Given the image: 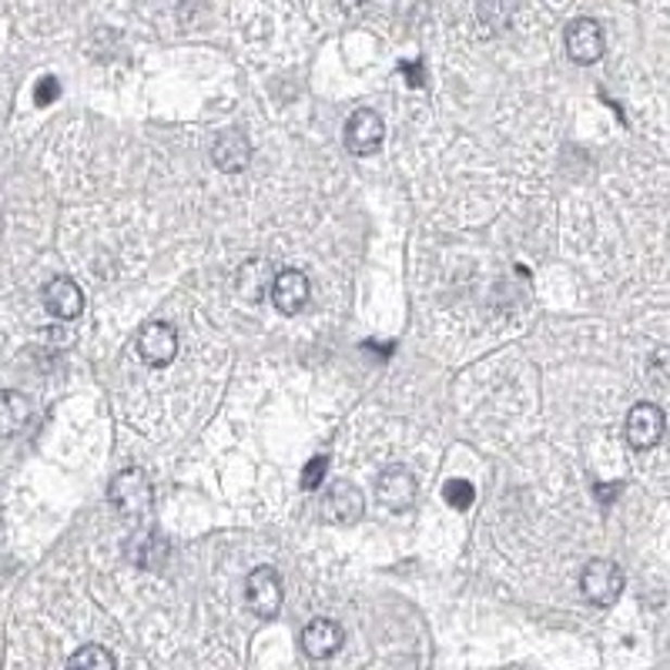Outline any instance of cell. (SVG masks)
<instances>
[{
    "instance_id": "cell-1",
    "label": "cell",
    "mask_w": 670,
    "mask_h": 670,
    "mask_svg": "<svg viewBox=\"0 0 670 670\" xmlns=\"http://www.w3.org/2000/svg\"><path fill=\"white\" fill-rule=\"evenodd\" d=\"M108 500L114 509H122L128 517H141L151 509V483H148V472L144 469H122L108 486Z\"/></svg>"
},
{
    "instance_id": "cell-3",
    "label": "cell",
    "mask_w": 670,
    "mask_h": 670,
    "mask_svg": "<svg viewBox=\"0 0 670 670\" xmlns=\"http://www.w3.org/2000/svg\"><path fill=\"white\" fill-rule=\"evenodd\" d=\"M282 577L275 573L271 567H258L249 573L245 580V604L255 617H265L271 620L275 614L282 610Z\"/></svg>"
},
{
    "instance_id": "cell-4",
    "label": "cell",
    "mask_w": 670,
    "mask_h": 670,
    "mask_svg": "<svg viewBox=\"0 0 670 670\" xmlns=\"http://www.w3.org/2000/svg\"><path fill=\"white\" fill-rule=\"evenodd\" d=\"M135 349L148 366H168L178 356V332L168 323H144L135 336Z\"/></svg>"
},
{
    "instance_id": "cell-23",
    "label": "cell",
    "mask_w": 670,
    "mask_h": 670,
    "mask_svg": "<svg viewBox=\"0 0 670 670\" xmlns=\"http://www.w3.org/2000/svg\"><path fill=\"white\" fill-rule=\"evenodd\" d=\"M0 520H4V506H0Z\"/></svg>"
},
{
    "instance_id": "cell-13",
    "label": "cell",
    "mask_w": 670,
    "mask_h": 670,
    "mask_svg": "<svg viewBox=\"0 0 670 670\" xmlns=\"http://www.w3.org/2000/svg\"><path fill=\"white\" fill-rule=\"evenodd\" d=\"M366 509V496L359 486L352 483H336L329 493H326V520L332 523H356Z\"/></svg>"
},
{
    "instance_id": "cell-9",
    "label": "cell",
    "mask_w": 670,
    "mask_h": 670,
    "mask_svg": "<svg viewBox=\"0 0 670 670\" xmlns=\"http://www.w3.org/2000/svg\"><path fill=\"white\" fill-rule=\"evenodd\" d=\"M45 308L54 315V319H61V323H74L77 315H81V308H85L81 286H77L74 279H67V275H58V279H51L45 286Z\"/></svg>"
},
{
    "instance_id": "cell-16",
    "label": "cell",
    "mask_w": 670,
    "mask_h": 670,
    "mask_svg": "<svg viewBox=\"0 0 670 670\" xmlns=\"http://www.w3.org/2000/svg\"><path fill=\"white\" fill-rule=\"evenodd\" d=\"M268 286H271V265L265 258H249L239 268V292L249 302H258L262 295H268Z\"/></svg>"
},
{
    "instance_id": "cell-17",
    "label": "cell",
    "mask_w": 670,
    "mask_h": 670,
    "mask_svg": "<svg viewBox=\"0 0 670 670\" xmlns=\"http://www.w3.org/2000/svg\"><path fill=\"white\" fill-rule=\"evenodd\" d=\"M67 670H117V667H114V657L101 644H85L81 650L71 654Z\"/></svg>"
},
{
    "instance_id": "cell-10",
    "label": "cell",
    "mask_w": 670,
    "mask_h": 670,
    "mask_svg": "<svg viewBox=\"0 0 670 670\" xmlns=\"http://www.w3.org/2000/svg\"><path fill=\"white\" fill-rule=\"evenodd\" d=\"M345 644V634H342V627L336 620H312L305 630H302V650L312 657V660H329L332 654H339Z\"/></svg>"
},
{
    "instance_id": "cell-6",
    "label": "cell",
    "mask_w": 670,
    "mask_h": 670,
    "mask_svg": "<svg viewBox=\"0 0 670 670\" xmlns=\"http://www.w3.org/2000/svg\"><path fill=\"white\" fill-rule=\"evenodd\" d=\"M564 45H567V54L570 61L577 64H594L601 61L604 54V30L594 17H577L567 24V34H564Z\"/></svg>"
},
{
    "instance_id": "cell-14",
    "label": "cell",
    "mask_w": 670,
    "mask_h": 670,
    "mask_svg": "<svg viewBox=\"0 0 670 670\" xmlns=\"http://www.w3.org/2000/svg\"><path fill=\"white\" fill-rule=\"evenodd\" d=\"M34 416V403L17 389L0 392V437H17Z\"/></svg>"
},
{
    "instance_id": "cell-12",
    "label": "cell",
    "mask_w": 670,
    "mask_h": 670,
    "mask_svg": "<svg viewBox=\"0 0 670 670\" xmlns=\"http://www.w3.org/2000/svg\"><path fill=\"white\" fill-rule=\"evenodd\" d=\"M212 162L218 172H242L252 162V144L242 131H222L212 144Z\"/></svg>"
},
{
    "instance_id": "cell-15",
    "label": "cell",
    "mask_w": 670,
    "mask_h": 670,
    "mask_svg": "<svg viewBox=\"0 0 670 670\" xmlns=\"http://www.w3.org/2000/svg\"><path fill=\"white\" fill-rule=\"evenodd\" d=\"M128 557L131 564L144 567V570H154L168 560V540L157 533V530H144V533H135L128 540Z\"/></svg>"
},
{
    "instance_id": "cell-8",
    "label": "cell",
    "mask_w": 670,
    "mask_h": 670,
    "mask_svg": "<svg viewBox=\"0 0 670 670\" xmlns=\"http://www.w3.org/2000/svg\"><path fill=\"white\" fill-rule=\"evenodd\" d=\"M382 138H385V125H382V117L376 111H369V108L356 111L345 122V148L352 154H359V157L372 154L382 144Z\"/></svg>"
},
{
    "instance_id": "cell-22",
    "label": "cell",
    "mask_w": 670,
    "mask_h": 670,
    "mask_svg": "<svg viewBox=\"0 0 670 670\" xmlns=\"http://www.w3.org/2000/svg\"><path fill=\"white\" fill-rule=\"evenodd\" d=\"M597 496L607 503L610 496H620V483H614V486H597Z\"/></svg>"
},
{
    "instance_id": "cell-18",
    "label": "cell",
    "mask_w": 670,
    "mask_h": 670,
    "mask_svg": "<svg viewBox=\"0 0 670 670\" xmlns=\"http://www.w3.org/2000/svg\"><path fill=\"white\" fill-rule=\"evenodd\" d=\"M443 500H446L453 509H469L472 500H477V490H472V483H466V480H450V483L443 486Z\"/></svg>"
},
{
    "instance_id": "cell-2",
    "label": "cell",
    "mask_w": 670,
    "mask_h": 670,
    "mask_svg": "<svg viewBox=\"0 0 670 670\" xmlns=\"http://www.w3.org/2000/svg\"><path fill=\"white\" fill-rule=\"evenodd\" d=\"M580 590L590 604L614 607L623 594V570L610 560H590L580 573Z\"/></svg>"
},
{
    "instance_id": "cell-20",
    "label": "cell",
    "mask_w": 670,
    "mask_h": 670,
    "mask_svg": "<svg viewBox=\"0 0 670 670\" xmlns=\"http://www.w3.org/2000/svg\"><path fill=\"white\" fill-rule=\"evenodd\" d=\"M61 98V85L54 81V77H41V81H37V88H34V104L37 108H48V104H54Z\"/></svg>"
},
{
    "instance_id": "cell-19",
    "label": "cell",
    "mask_w": 670,
    "mask_h": 670,
    "mask_svg": "<svg viewBox=\"0 0 670 670\" xmlns=\"http://www.w3.org/2000/svg\"><path fill=\"white\" fill-rule=\"evenodd\" d=\"M326 472H329V456H312L302 469V490L312 493V490H319L323 480H326Z\"/></svg>"
},
{
    "instance_id": "cell-5",
    "label": "cell",
    "mask_w": 670,
    "mask_h": 670,
    "mask_svg": "<svg viewBox=\"0 0 670 670\" xmlns=\"http://www.w3.org/2000/svg\"><path fill=\"white\" fill-rule=\"evenodd\" d=\"M416 477L409 469L403 466H389L379 472V480H376V496L385 509H392V514H406V509H413L416 503Z\"/></svg>"
},
{
    "instance_id": "cell-11",
    "label": "cell",
    "mask_w": 670,
    "mask_h": 670,
    "mask_svg": "<svg viewBox=\"0 0 670 670\" xmlns=\"http://www.w3.org/2000/svg\"><path fill=\"white\" fill-rule=\"evenodd\" d=\"M271 302L282 315H295L308 302V279L299 268H286L271 279Z\"/></svg>"
},
{
    "instance_id": "cell-7",
    "label": "cell",
    "mask_w": 670,
    "mask_h": 670,
    "mask_svg": "<svg viewBox=\"0 0 670 670\" xmlns=\"http://www.w3.org/2000/svg\"><path fill=\"white\" fill-rule=\"evenodd\" d=\"M663 409L654 403H637L627 416V440L634 450H654L663 440Z\"/></svg>"
},
{
    "instance_id": "cell-21",
    "label": "cell",
    "mask_w": 670,
    "mask_h": 670,
    "mask_svg": "<svg viewBox=\"0 0 670 670\" xmlns=\"http://www.w3.org/2000/svg\"><path fill=\"white\" fill-rule=\"evenodd\" d=\"M400 71H406V74L413 77V81H409L413 88H419V85H422V74H419V61H416V64H400Z\"/></svg>"
}]
</instances>
